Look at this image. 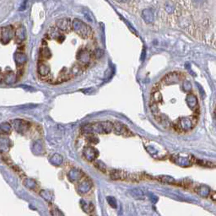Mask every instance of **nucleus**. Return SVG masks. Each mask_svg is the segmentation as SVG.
<instances>
[{"mask_svg":"<svg viewBox=\"0 0 216 216\" xmlns=\"http://www.w3.org/2000/svg\"><path fill=\"white\" fill-rule=\"evenodd\" d=\"M149 106L158 123L179 133L193 128L199 116L198 97L190 80L182 72H171L155 84Z\"/></svg>","mask_w":216,"mask_h":216,"instance_id":"f257e3e1","label":"nucleus"},{"mask_svg":"<svg viewBox=\"0 0 216 216\" xmlns=\"http://www.w3.org/2000/svg\"><path fill=\"white\" fill-rule=\"evenodd\" d=\"M171 21L196 41L216 48V0H176Z\"/></svg>","mask_w":216,"mask_h":216,"instance_id":"f03ea898","label":"nucleus"},{"mask_svg":"<svg viewBox=\"0 0 216 216\" xmlns=\"http://www.w3.org/2000/svg\"><path fill=\"white\" fill-rule=\"evenodd\" d=\"M214 116H215V119H216V106H215V109H214Z\"/></svg>","mask_w":216,"mask_h":216,"instance_id":"7ed1b4c3","label":"nucleus"}]
</instances>
